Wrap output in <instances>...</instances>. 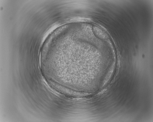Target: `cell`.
Returning <instances> with one entry per match:
<instances>
[{
    "instance_id": "obj_1",
    "label": "cell",
    "mask_w": 153,
    "mask_h": 122,
    "mask_svg": "<svg viewBox=\"0 0 153 122\" xmlns=\"http://www.w3.org/2000/svg\"><path fill=\"white\" fill-rule=\"evenodd\" d=\"M97 28L96 34L98 36L103 39H106L108 38V35L105 32L99 28Z\"/></svg>"
}]
</instances>
